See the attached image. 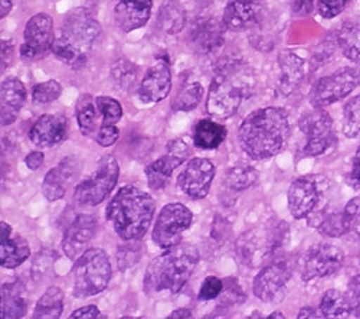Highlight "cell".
Instances as JSON below:
<instances>
[{"label": "cell", "instance_id": "4316f807", "mask_svg": "<svg viewBox=\"0 0 360 319\" xmlns=\"http://www.w3.org/2000/svg\"><path fill=\"white\" fill-rule=\"evenodd\" d=\"M309 225L314 227L320 234L326 237H343L347 234V227L343 211H323L316 210L307 217Z\"/></svg>", "mask_w": 360, "mask_h": 319}, {"label": "cell", "instance_id": "7dc6e473", "mask_svg": "<svg viewBox=\"0 0 360 319\" xmlns=\"http://www.w3.org/2000/svg\"><path fill=\"white\" fill-rule=\"evenodd\" d=\"M347 296L350 301L353 316L360 318V275H356L349 280Z\"/></svg>", "mask_w": 360, "mask_h": 319}, {"label": "cell", "instance_id": "6f0895ef", "mask_svg": "<svg viewBox=\"0 0 360 319\" xmlns=\"http://www.w3.org/2000/svg\"><path fill=\"white\" fill-rule=\"evenodd\" d=\"M12 11V0H0V18H6Z\"/></svg>", "mask_w": 360, "mask_h": 319}, {"label": "cell", "instance_id": "f5cc1de1", "mask_svg": "<svg viewBox=\"0 0 360 319\" xmlns=\"http://www.w3.org/2000/svg\"><path fill=\"white\" fill-rule=\"evenodd\" d=\"M15 56V48L12 45V42L9 39H2V73H5L6 68H9V65L13 61Z\"/></svg>", "mask_w": 360, "mask_h": 319}, {"label": "cell", "instance_id": "44dd1931", "mask_svg": "<svg viewBox=\"0 0 360 319\" xmlns=\"http://www.w3.org/2000/svg\"><path fill=\"white\" fill-rule=\"evenodd\" d=\"M96 218L88 214H81L72 221L63 239V249L68 258L77 260L81 257L96 234Z\"/></svg>", "mask_w": 360, "mask_h": 319}, {"label": "cell", "instance_id": "8d00e7d4", "mask_svg": "<svg viewBox=\"0 0 360 319\" xmlns=\"http://www.w3.org/2000/svg\"><path fill=\"white\" fill-rule=\"evenodd\" d=\"M52 52L59 61H63L74 68H78L86 61V54H84L71 42H68L63 35H59V38H55Z\"/></svg>", "mask_w": 360, "mask_h": 319}, {"label": "cell", "instance_id": "f907efd6", "mask_svg": "<svg viewBox=\"0 0 360 319\" xmlns=\"http://www.w3.org/2000/svg\"><path fill=\"white\" fill-rule=\"evenodd\" d=\"M349 184L360 191V146L357 148L353 159H352V169L349 172Z\"/></svg>", "mask_w": 360, "mask_h": 319}, {"label": "cell", "instance_id": "2e32d148", "mask_svg": "<svg viewBox=\"0 0 360 319\" xmlns=\"http://www.w3.org/2000/svg\"><path fill=\"white\" fill-rule=\"evenodd\" d=\"M217 173L215 165L205 158L192 159L177 178V185L189 198L203 199L211 189Z\"/></svg>", "mask_w": 360, "mask_h": 319}, {"label": "cell", "instance_id": "ab89813d", "mask_svg": "<svg viewBox=\"0 0 360 319\" xmlns=\"http://www.w3.org/2000/svg\"><path fill=\"white\" fill-rule=\"evenodd\" d=\"M203 96V87L199 82H192L184 87L173 101V108L176 111H191L196 108Z\"/></svg>", "mask_w": 360, "mask_h": 319}, {"label": "cell", "instance_id": "d6a6232c", "mask_svg": "<svg viewBox=\"0 0 360 319\" xmlns=\"http://www.w3.org/2000/svg\"><path fill=\"white\" fill-rule=\"evenodd\" d=\"M319 311L321 318H350L353 315L347 294L338 289H330L323 295Z\"/></svg>", "mask_w": 360, "mask_h": 319}, {"label": "cell", "instance_id": "91938a15", "mask_svg": "<svg viewBox=\"0 0 360 319\" xmlns=\"http://www.w3.org/2000/svg\"><path fill=\"white\" fill-rule=\"evenodd\" d=\"M268 318H269V319H271V318H281V319H283V318H284V313H283V312H274V313L269 315Z\"/></svg>", "mask_w": 360, "mask_h": 319}, {"label": "cell", "instance_id": "836d02e7", "mask_svg": "<svg viewBox=\"0 0 360 319\" xmlns=\"http://www.w3.org/2000/svg\"><path fill=\"white\" fill-rule=\"evenodd\" d=\"M64 311V292L61 289L52 286L42 295L34 309V318H46V319H56L63 315Z\"/></svg>", "mask_w": 360, "mask_h": 319}, {"label": "cell", "instance_id": "4fadbf2b", "mask_svg": "<svg viewBox=\"0 0 360 319\" xmlns=\"http://www.w3.org/2000/svg\"><path fill=\"white\" fill-rule=\"evenodd\" d=\"M53 20L46 13H38L26 22L20 56L26 61H37L52 51Z\"/></svg>", "mask_w": 360, "mask_h": 319}, {"label": "cell", "instance_id": "cb8c5ba5", "mask_svg": "<svg viewBox=\"0 0 360 319\" xmlns=\"http://www.w3.org/2000/svg\"><path fill=\"white\" fill-rule=\"evenodd\" d=\"M31 250L27 242L13 234L12 228L6 221H0V265L4 269H15L26 262Z\"/></svg>", "mask_w": 360, "mask_h": 319}, {"label": "cell", "instance_id": "7bdbcfd3", "mask_svg": "<svg viewBox=\"0 0 360 319\" xmlns=\"http://www.w3.org/2000/svg\"><path fill=\"white\" fill-rule=\"evenodd\" d=\"M63 93V87L58 81L51 80L45 82H39L32 90V100L38 104H48L59 99Z\"/></svg>", "mask_w": 360, "mask_h": 319}, {"label": "cell", "instance_id": "9c48e42d", "mask_svg": "<svg viewBox=\"0 0 360 319\" xmlns=\"http://www.w3.org/2000/svg\"><path fill=\"white\" fill-rule=\"evenodd\" d=\"M360 85V70L356 67H342L333 74L317 80L310 90L313 107H327L350 96Z\"/></svg>", "mask_w": 360, "mask_h": 319}, {"label": "cell", "instance_id": "e575fe53", "mask_svg": "<svg viewBox=\"0 0 360 319\" xmlns=\"http://www.w3.org/2000/svg\"><path fill=\"white\" fill-rule=\"evenodd\" d=\"M259 173L251 166H233L225 175V185L232 191H245L258 181Z\"/></svg>", "mask_w": 360, "mask_h": 319}, {"label": "cell", "instance_id": "83f0119b", "mask_svg": "<svg viewBox=\"0 0 360 319\" xmlns=\"http://www.w3.org/2000/svg\"><path fill=\"white\" fill-rule=\"evenodd\" d=\"M191 42L196 52L211 54L224 45L221 26L214 20H203L195 26L191 34Z\"/></svg>", "mask_w": 360, "mask_h": 319}, {"label": "cell", "instance_id": "484cf974", "mask_svg": "<svg viewBox=\"0 0 360 319\" xmlns=\"http://www.w3.org/2000/svg\"><path fill=\"white\" fill-rule=\"evenodd\" d=\"M77 168L74 158H67L58 163L56 168L51 169L42 182V192L51 202L61 199L67 192V185L72 180Z\"/></svg>", "mask_w": 360, "mask_h": 319}, {"label": "cell", "instance_id": "5b68a950", "mask_svg": "<svg viewBox=\"0 0 360 319\" xmlns=\"http://www.w3.org/2000/svg\"><path fill=\"white\" fill-rule=\"evenodd\" d=\"M290 228L285 221L252 228L238 239L236 251L247 266L257 268L274 258L288 240Z\"/></svg>", "mask_w": 360, "mask_h": 319}, {"label": "cell", "instance_id": "9a60e30c", "mask_svg": "<svg viewBox=\"0 0 360 319\" xmlns=\"http://www.w3.org/2000/svg\"><path fill=\"white\" fill-rule=\"evenodd\" d=\"M288 210L295 220L307 218L317 210L321 199V188L317 177L304 175L294 180L288 188Z\"/></svg>", "mask_w": 360, "mask_h": 319}, {"label": "cell", "instance_id": "d6986e66", "mask_svg": "<svg viewBox=\"0 0 360 319\" xmlns=\"http://www.w3.org/2000/svg\"><path fill=\"white\" fill-rule=\"evenodd\" d=\"M259 0H228L224 11V26L232 32H243L261 23Z\"/></svg>", "mask_w": 360, "mask_h": 319}, {"label": "cell", "instance_id": "bcb514c9", "mask_svg": "<svg viewBox=\"0 0 360 319\" xmlns=\"http://www.w3.org/2000/svg\"><path fill=\"white\" fill-rule=\"evenodd\" d=\"M224 289V282L217 277V276H209L205 279L200 292H199V299L200 301H212L217 299Z\"/></svg>", "mask_w": 360, "mask_h": 319}, {"label": "cell", "instance_id": "7402d4cb", "mask_svg": "<svg viewBox=\"0 0 360 319\" xmlns=\"http://www.w3.org/2000/svg\"><path fill=\"white\" fill-rule=\"evenodd\" d=\"M152 9V0H118L114 8V20L123 32H133L148 22Z\"/></svg>", "mask_w": 360, "mask_h": 319}, {"label": "cell", "instance_id": "681fc988", "mask_svg": "<svg viewBox=\"0 0 360 319\" xmlns=\"http://www.w3.org/2000/svg\"><path fill=\"white\" fill-rule=\"evenodd\" d=\"M136 247H120V250H118V257H117V260H118V268H120V270H126L127 268H130L131 265H134L137 260L140 258V251L139 253H136Z\"/></svg>", "mask_w": 360, "mask_h": 319}, {"label": "cell", "instance_id": "603a6c76", "mask_svg": "<svg viewBox=\"0 0 360 319\" xmlns=\"http://www.w3.org/2000/svg\"><path fill=\"white\" fill-rule=\"evenodd\" d=\"M68 122L63 114H44L29 132V139L41 148H52L67 137Z\"/></svg>", "mask_w": 360, "mask_h": 319}, {"label": "cell", "instance_id": "c3c4849f", "mask_svg": "<svg viewBox=\"0 0 360 319\" xmlns=\"http://www.w3.org/2000/svg\"><path fill=\"white\" fill-rule=\"evenodd\" d=\"M118 136H120V132L115 127V125L103 123L97 135V143L103 148H108V146H112V144L118 140Z\"/></svg>", "mask_w": 360, "mask_h": 319}, {"label": "cell", "instance_id": "74e56055", "mask_svg": "<svg viewBox=\"0 0 360 319\" xmlns=\"http://www.w3.org/2000/svg\"><path fill=\"white\" fill-rule=\"evenodd\" d=\"M97 104L94 106L89 94H85L77 106V120L84 136H91L97 127Z\"/></svg>", "mask_w": 360, "mask_h": 319}, {"label": "cell", "instance_id": "5bb4252c", "mask_svg": "<svg viewBox=\"0 0 360 319\" xmlns=\"http://www.w3.org/2000/svg\"><path fill=\"white\" fill-rule=\"evenodd\" d=\"M61 35L88 55L89 49L94 46L101 35V26L85 8H78L68 13L61 29Z\"/></svg>", "mask_w": 360, "mask_h": 319}, {"label": "cell", "instance_id": "b9f144b4", "mask_svg": "<svg viewBox=\"0 0 360 319\" xmlns=\"http://www.w3.org/2000/svg\"><path fill=\"white\" fill-rule=\"evenodd\" d=\"M98 113L103 118V123L105 125H115L120 119L123 118V108L115 99L101 96L96 100Z\"/></svg>", "mask_w": 360, "mask_h": 319}, {"label": "cell", "instance_id": "f1b7e54d", "mask_svg": "<svg viewBox=\"0 0 360 319\" xmlns=\"http://www.w3.org/2000/svg\"><path fill=\"white\" fill-rule=\"evenodd\" d=\"M186 11L179 0H163L158 12V26L167 35H177L186 26Z\"/></svg>", "mask_w": 360, "mask_h": 319}, {"label": "cell", "instance_id": "52a82bcc", "mask_svg": "<svg viewBox=\"0 0 360 319\" xmlns=\"http://www.w3.org/2000/svg\"><path fill=\"white\" fill-rule=\"evenodd\" d=\"M294 273V263L288 257H274L254 279V295L264 304H280Z\"/></svg>", "mask_w": 360, "mask_h": 319}, {"label": "cell", "instance_id": "816d5d0a", "mask_svg": "<svg viewBox=\"0 0 360 319\" xmlns=\"http://www.w3.org/2000/svg\"><path fill=\"white\" fill-rule=\"evenodd\" d=\"M314 9V0H292V13L297 16H307Z\"/></svg>", "mask_w": 360, "mask_h": 319}, {"label": "cell", "instance_id": "11a10c76", "mask_svg": "<svg viewBox=\"0 0 360 319\" xmlns=\"http://www.w3.org/2000/svg\"><path fill=\"white\" fill-rule=\"evenodd\" d=\"M44 161H45V155L42 152H32L25 158V163L31 170L39 169L44 165Z\"/></svg>", "mask_w": 360, "mask_h": 319}, {"label": "cell", "instance_id": "f6af8a7d", "mask_svg": "<svg viewBox=\"0 0 360 319\" xmlns=\"http://www.w3.org/2000/svg\"><path fill=\"white\" fill-rule=\"evenodd\" d=\"M350 0H317V12L323 19H335L347 6Z\"/></svg>", "mask_w": 360, "mask_h": 319}, {"label": "cell", "instance_id": "ac0fdd59", "mask_svg": "<svg viewBox=\"0 0 360 319\" xmlns=\"http://www.w3.org/2000/svg\"><path fill=\"white\" fill-rule=\"evenodd\" d=\"M188 155H189V148L184 140L180 139L172 140L167 144V154L159 158L158 161L147 165L144 169L150 188L153 189L165 188L169 178L172 177L173 170L186 161Z\"/></svg>", "mask_w": 360, "mask_h": 319}, {"label": "cell", "instance_id": "d4e9b609", "mask_svg": "<svg viewBox=\"0 0 360 319\" xmlns=\"http://www.w3.org/2000/svg\"><path fill=\"white\" fill-rule=\"evenodd\" d=\"M26 101V89L16 77H8L0 89V107H2V126L12 125Z\"/></svg>", "mask_w": 360, "mask_h": 319}, {"label": "cell", "instance_id": "6da1fadb", "mask_svg": "<svg viewBox=\"0 0 360 319\" xmlns=\"http://www.w3.org/2000/svg\"><path fill=\"white\" fill-rule=\"evenodd\" d=\"M255 73L244 60H226L218 65L209 87L206 110L215 119L226 120L255 92Z\"/></svg>", "mask_w": 360, "mask_h": 319}, {"label": "cell", "instance_id": "d590c367", "mask_svg": "<svg viewBox=\"0 0 360 319\" xmlns=\"http://www.w3.org/2000/svg\"><path fill=\"white\" fill-rule=\"evenodd\" d=\"M139 70L129 60H117L111 67V78L118 90L131 92L137 81Z\"/></svg>", "mask_w": 360, "mask_h": 319}, {"label": "cell", "instance_id": "f35d334b", "mask_svg": "<svg viewBox=\"0 0 360 319\" xmlns=\"http://www.w3.org/2000/svg\"><path fill=\"white\" fill-rule=\"evenodd\" d=\"M343 133L349 139L360 137V94L352 97L343 108Z\"/></svg>", "mask_w": 360, "mask_h": 319}, {"label": "cell", "instance_id": "7a4b0ae2", "mask_svg": "<svg viewBox=\"0 0 360 319\" xmlns=\"http://www.w3.org/2000/svg\"><path fill=\"white\" fill-rule=\"evenodd\" d=\"M290 122L280 107H264L252 111L238 132L243 151L254 161L278 155L288 142Z\"/></svg>", "mask_w": 360, "mask_h": 319}, {"label": "cell", "instance_id": "1f68e13d", "mask_svg": "<svg viewBox=\"0 0 360 319\" xmlns=\"http://www.w3.org/2000/svg\"><path fill=\"white\" fill-rule=\"evenodd\" d=\"M226 135H228V132H226L225 126L218 125L212 120L203 119V120L198 122L195 132H193L195 146H198L199 149H206V151L217 149L225 142Z\"/></svg>", "mask_w": 360, "mask_h": 319}, {"label": "cell", "instance_id": "8fae6325", "mask_svg": "<svg viewBox=\"0 0 360 319\" xmlns=\"http://www.w3.org/2000/svg\"><path fill=\"white\" fill-rule=\"evenodd\" d=\"M298 126L307 137V143L303 149L306 156L324 155L338 140L332 115L324 110V107H314V110L303 114Z\"/></svg>", "mask_w": 360, "mask_h": 319}, {"label": "cell", "instance_id": "f546056e", "mask_svg": "<svg viewBox=\"0 0 360 319\" xmlns=\"http://www.w3.org/2000/svg\"><path fill=\"white\" fill-rule=\"evenodd\" d=\"M27 309L26 289L20 282H12L2 286V318H22Z\"/></svg>", "mask_w": 360, "mask_h": 319}, {"label": "cell", "instance_id": "277c9868", "mask_svg": "<svg viewBox=\"0 0 360 319\" xmlns=\"http://www.w3.org/2000/svg\"><path fill=\"white\" fill-rule=\"evenodd\" d=\"M155 211L152 196L137 187L127 185L111 198L105 215L120 239L136 242L146 236Z\"/></svg>", "mask_w": 360, "mask_h": 319}, {"label": "cell", "instance_id": "8992f818", "mask_svg": "<svg viewBox=\"0 0 360 319\" xmlns=\"http://www.w3.org/2000/svg\"><path fill=\"white\" fill-rule=\"evenodd\" d=\"M72 295L78 299L96 296L105 291L111 279V265L101 249L85 250L71 270Z\"/></svg>", "mask_w": 360, "mask_h": 319}, {"label": "cell", "instance_id": "4dcf8cb0", "mask_svg": "<svg viewBox=\"0 0 360 319\" xmlns=\"http://www.w3.org/2000/svg\"><path fill=\"white\" fill-rule=\"evenodd\" d=\"M336 42L347 60L360 67V22H345L338 31Z\"/></svg>", "mask_w": 360, "mask_h": 319}, {"label": "cell", "instance_id": "7c38bea8", "mask_svg": "<svg viewBox=\"0 0 360 319\" xmlns=\"http://www.w3.org/2000/svg\"><path fill=\"white\" fill-rule=\"evenodd\" d=\"M192 223L193 214L186 206L179 204V202L169 204L160 211L156 220L153 228V242L165 250L174 247L182 242L184 233L191 228Z\"/></svg>", "mask_w": 360, "mask_h": 319}, {"label": "cell", "instance_id": "3957f363", "mask_svg": "<svg viewBox=\"0 0 360 319\" xmlns=\"http://www.w3.org/2000/svg\"><path fill=\"white\" fill-rule=\"evenodd\" d=\"M199 262V251L191 244H177L153 258L147 266L143 287L150 296L182 291Z\"/></svg>", "mask_w": 360, "mask_h": 319}, {"label": "cell", "instance_id": "30bf717a", "mask_svg": "<svg viewBox=\"0 0 360 319\" xmlns=\"http://www.w3.org/2000/svg\"><path fill=\"white\" fill-rule=\"evenodd\" d=\"M345 263V251L332 243H317L307 249L298 260V272L303 282L338 273Z\"/></svg>", "mask_w": 360, "mask_h": 319}, {"label": "cell", "instance_id": "9f6ffc18", "mask_svg": "<svg viewBox=\"0 0 360 319\" xmlns=\"http://www.w3.org/2000/svg\"><path fill=\"white\" fill-rule=\"evenodd\" d=\"M297 318H298V319H303V318H321V313H320L319 309L311 308V306H307V308H303L302 311L298 312Z\"/></svg>", "mask_w": 360, "mask_h": 319}, {"label": "cell", "instance_id": "ba28073f", "mask_svg": "<svg viewBox=\"0 0 360 319\" xmlns=\"http://www.w3.org/2000/svg\"><path fill=\"white\" fill-rule=\"evenodd\" d=\"M120 168L114 156L101 158L93 175L79 182L74 192V199L79 206L96 207L111 194L118 181Z\"/></svg>", "mask_w": 360, "mask_h": 319}, {"label": "cell", "instance_id": "e0dca14e", "mask_svg": "<svg viewBox=\"0 0 360 319\" xmlns=\"http://www.w3.org/2000/svg\"><path fill=\"white\" fill-rule=\"evenodd\" d=\"M273 90L277 97H290L304 78V61L292 51L284 49L278 54L274 68Z\"/></svg>", "mask_w": 360, "mask_h": 319}, {"label": "cell", "instance_id": "60d3db41", "mask_svg": "<svg viewBox=\"0 0 360 319\" xmlns=\"http://www.w3.org/2000/svg\"><path fill=\"white\" fill-rule=\"evenodd\" d=\"M58 254L51 250H44L37 254L32 263V277L37 282H44L53 272V265L56 262Z\"/></svg>", "mask_w": 360, "mask_h": 319}, {"label": "cell", "instance_id": "db71d44e", "mask_svg": "<svg viewBox=\"0 0 360 319\" xmlns=\"http://www.w3.org/2000/svg\"><path fill=\"white\" fill-rule=\"evenodd\" d=\"M100 316V309L96 305H88L74 311L70 318H79V319H96Z\"/></svg>", "mask_w": 360, "mask_h": 319}, {"label": "cell", "instance_id": "ffe728a7", "mask_svg": "<svg viewBox=\"0 0 360 319\" xmlns=\"http://www.w3.org/2000/svg\"><path fill=\"white\" fill-rule=\"evenodd\" d=\"M172 90V73L166 63L150 67L140 82L139 99L144 104H155L165 100Z\"/></svg>", "mask_w": 360, "mask_h": 319}, {"label": "cell", "instance_id": "680465c9", "mask_svg": "<svg viewBox=\"0 0 360 319\" xmlns=\"http://www.w3.org/2000/svg\"><path fill=\"white\" fill-rule=\"evenodd\" d=\"M167 318H169V319H176V318H192V312L188 311V309H177V311H173Z\"/></svg>", "mask_w": 360, "mask_h": 319}, {"label": "cell", "instance_id": "ee69618b", "mask_svg": "<svg viewBox=\"0 0 360 319\" xmlns=\"http://www.w3.org/2000/svg\"><path fill=\"white\" fill-rule=\"evenodd\" d=\"M343 214L346 220L347 234L354 240H360V196H354L347 202Z\"/></svg>", "mask_w": 360, "mask_h": 319}]
</instances>
